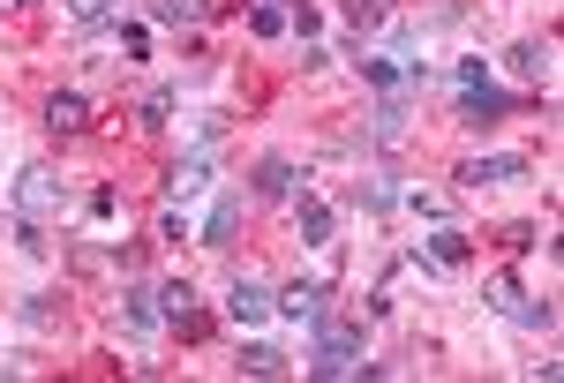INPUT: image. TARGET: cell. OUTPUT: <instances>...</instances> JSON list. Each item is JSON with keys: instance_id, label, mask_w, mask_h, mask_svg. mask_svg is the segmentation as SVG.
<instances>
[{"instance_id": "obj_29", "label": "cell", "mask_w": 564, "mask_h": 383, "mask_svg": "<svg viewBox=\"0 0 564 383\" xmlns=\"http://www.w3.org/2000/svg\"><path fill=\"white\" fill-rule=\"evenodd\" d=\"M452 84H459V90H475V84H489V61H459V68H452Z\"/></svg>"}, {"instance_id": "obj_23", "label": "cell", "mask_w": 564, "mask_h": 383, "mask_svg": "<svg viewBox=\"0 0 564 383\" xmlns=\"http://www.w3.org/2000/svg\"><path fill=\"white\" fill-rule=\"evenodd\" d=\"M249 31H257V39H279V31H294V15L271 8V0H257V8H249Z\"/></svg>"}, {"instance_id": "obj_27", "label": "cell", "mask_w": 564, "mask_h": 383, "mask_svg": "<svg viewBox=\"0 0 564 383\" xmlns=\"http://www.w3.org/2000/svg\"><path fill=\"white\" fill-rule=\"evenodd\" d=\"M121 53H129V61H151V31H143V23H121Z\"/></svg>"}, {"instance_id": "obj_30", "label": "cell", "mask_w": 564, "mask_h": 383, "mask_svg": "<svg viewBox=\"0 0 564 383\" xmlns=\"http://www.w3.org/2000/svg\"><path fill=\"white\" fill-rule=\"evenodd\" d=\"M302 68H308V76H316V68H332V45H324V39H302Z\"/></svg>"}, {"instance_id": "obj_16", "label": "cell", "mask_w": 564, "mask_h": 383, "mask_svg": "<svg viewBox=\"0 0 564 383\" xmlns=\"http://www.w3.org/2000/svg\"><path fill=\"white\" fill-rule=\"evenodd\" d=\"M399 196H406V188H399V173H369V180L354 188V204H361V211H369V218L399 211Z\"/></svg>"}, {"instance_id": "obj_25", "label": "cell", "mask_w": 564, "mask_h": 383, "mask_svg": "<svg viewBox=\"0 0 564 383\" xmlns=\"http://www.w3.org/2000/svg\"><path fill=\"white\" fill-rule=\"evenodd\" d=\"M84 218H90V226H106V218H121V196H113V188H90Z\"/></svg>"}, {"instance_id": "obj_15", "label": "cell", "mask_w": 564, "mask_h": 383, "mask_svg": "<svg viewBox=\"0 0 564 383\" xmlns=\"http://www.w3.org/2000/svg\"><path fill=\"white\" fill-rule=\"evenodd\" d=\"M174 113H181V90L174 84H159V90H143V98H135V128H143V135H166Z\"/></svg>"}, {"instance_id": "obj_5", "label": "cell", "mask_w": 564, "mask_h": 383, "mask_svg": "<svg viewBox=\"0 0 564 383\" xmlns=\"http://www.w3.org/2000/svg\"><path fill=\"white\" fill-rule=\"evenodd\" d=\"M324 300H332L324 278H286V286H271V316H286V324H316Z\"/></svg>"}, {"instance_id": "obj_6", "label": "cell", "mask_w": 564, "mask_h": 383, "mask_svg": "<svg viewBox=\"0 0 564 383\" xmlns=\"http://www.w3.org/2000/svg\"><path fill=\"white\" fill-rule=\"evenodd\" d=\"M61 204H68V188H61L45 166H23V180H15V218H39V226H45Z\"/></svg>"}, {"instance_id": "obj_2", "label": "cell", "mask_w": 564, "mask_h": 383, "mask_svg": "<svg viewBox=\"0 0 564 383\" xmlns=\"http://www.w3.org/2000/svg\"><path fill=\"white\" fill-rule=\"evenodd\" d=\"M489 308H497L505 324H520V331H550V324H557V308H550V300H534L512 271H497V278H489Z\"/></svg>"}, {"instance_id": "obj_31", "label": "cell", "mask_w": 564, "mask_h": 383, "mask_svg": "<svg viewBox=\"0 0 564 383\" xmlns=\"http://www.w3.org/2000/svg\"><path fill=\"white\" fill-rule=\"evenodd\" d=\"M271 8H286V15H294V8H308V0H271Z\"/></svg>"}, {"instance_id": "obj_12", "label": "cell", "mask_w": 564, "mask_h": 383, "mask_svg": "<svg viewBox=\"0 0 564 383\" xmlns=\"http://www.w3.org/2000/svg\"><path fill=\"white\" fill-rule=\"evenodd\" d=\"M512 106H520V98H512V90H497V84H475V90H459V128H497L505 121V113H512Z\"/></svg>"}, {"instance_id": "obj_9", "label": "cell", "mask_w": 564, "mask_h": 383, "mask_svg": "<svg viewBox=\"0 0 564 383\" xmlns=\"http://www.w3.org/2000/svg\"><path fill=\"white\" fill-rule=\"evenodd\" d=\"M212 166H218V151L188 143L174 166H166V196H181V204H188V196H204V188H212Z\"/></svg>"}, {"instance_id": "obj_24", "label": "cell", "mask_w": 564, "mask_h": 383, "mask_svg": "<svg viewBox=\"0 0 564 383\" xmlns=\"http://www.w3.org/2000/svg\"><path fill=\"white\" fill-rule=\"evenodd\" d=\"M399 204H406V211L422 218V226H436V218H444V196H430V188H406Z\"/></svg>"}, {"instance_id": "obj_11", "label": "cell", "mask_w": 564, "mask_h": 383, "mask_svg": "<svg viewBox=\"0 0 564 383\" xmlns=\"http://www.w3.org/2000/svg\"><path fill=\"white\" fill-rule=\"evenodd\" d=\"M332 233H339V211L302 188V196H294V241H302V249H332Z\"/></svg>"}, {"instance_id": "obj_19", "label": "cell", "mask_w": 564, "mask_h": 383, "mask_svg": "<svg viewBox=\"0 0 564 383\" xmlns=\"http://www.w3.org/2000/svg\"><path fill=\"white\" fill-rule=\"evenodd\" d=\"M143 15H151V23H166V31H196L212 8H204V0H143Z\"/></svg>"}, {"instance_id": "obj_7", "label": "cell", "mask_w": 564, "mask_h": 383, "mask_svg": "<svg viewBox=\"0 0 564 383\" xmlns=\"http://www.w3.org/2000/svg\"><path fill=\"white\" fill-rule=\"evenodd\" d=\"M226 316H234L241 331H257L263 316H271V286H263L257 271H234V278H226Z\"/></svg>"}, {"instance_id": "obj_14", "label": "cell", "mask_w": 564, "mask_h": 383, "mask_svg": "<svg viewBox=\"0 0 564 383\" xmlns=\"http://www.w3.org/2000/svg\"><path fill=\"white\" fill-rule=\"evenodd\" d=\"M45 128H53V135H84L90 128V98L84 90H53V98H45Z\"/></svg>"}, {"instance_id": "obj_28", "label": "cell", "mask_w": 564, "mask_h": 383, "mask_svg": "<svg viewBox=\"0 0 564 383\" xmlns=\"http://www.w3.org/2000/svg\"><path fill=\"white\" fill-rule=\"evenodd\" d=\"M505 249H512V255H534V249H542V233H534V226H505Z\"/></svg>"}, {"instance_id": "obj_4", "label": "cell", "mask_w": 564, "mask_h": 383, "mask_svg": "<svg viewBox=\"0 0 564 383\" xmlns=\"http://www.w3.org/2000/svg\"><path fill=\"white\" fill-rule=\"evenodd\" d=\"M159 324L181 331V339H204V294H196L188 278H166V286H159Z\"/></svg>"}, {"instance_id": "obj_1", "label": "cell", "mask_w": 564, "mask_h": 383, "mask_svg": "<svg viewBox=\"0 0 564 383\" xmlns=\"http://www.w3.org/2000/svg\"><path fill=\"white\" fill-rule=\"evenodd\" d=\"M308 331H316V339H308V376H361V346H369L361 324H347V316L324 308Z\"/></svg>"}, {"instance_id": "obj_26", "label": "cell", "mask_w": 564, "mask_h": 383, "mask_svg": "<svg viewBox=\"0 0 564 383\" xmlns=\"http://www.w3.org/2000/svg\"><path fill=\"white\" fill-rule=\"evenodd\" d=\"M347 23L354 31H377L384 23V0H347Z\"/></svg>"}, {"instance_id": "obj_17", "label": "cell", "mask_w": 564, "mask_h": 383, "mask_svg": "<svg viewBox=\"0 0 564 383\" xmlns=\"http://www.w3.org/2000/svg\"><path fill=\"white\" fill-rule=\"evenodd\" d=\"M241 226V188H226L212 211H204V249H226V233Z\"/></svg>"}, {"instance_id": "obj_8", "label": "cell", "mask_w": 564, "mask_h": 383, "mask_svg": "<svg viewBox=\"0 0 564 383\" xmlns=\"http://www.w3.org/2000/svg\"><path fill=\"white\" fill-rule=\"evenodd\" d=\"M249 196H263V204H294V196H302V166H294V158H279V151H271V158H257Z\"/></svg>"}, {"instance_id": "obj_21", "label": "cell", "mask_w": 564, "mask_h": 383, "mask_svg": "<svg viewBox=\"0 0 564 383\" xmlns=\"http://www.w3.org/2000/svg\"><path fill=\"white\" fill-rule=\"evenodd\" d=\"M512 68H520L527 84H542V76H550V45H542V39H520V45H512Z\"/></svg>"}, {"instance_id": "obj_3", "label": "cell", "mask_w": 564, "mask_h": 383, "mask_svg": "<svg viewBox=\"0 0 564 383\" xmlns=\"http://www.w3.org/2000/svg\"><path fill=\"white\" fill-rule=\"evenodd\" d=\"M459 188H505V180H527V158L520 151H475V158H459V173H452Z\"/></svg>"}, {"instance_id": "obj_20", "label": "cell", "mask_w": 564, "mask_h": 383, "mask_svg": "<svg viewBox=\"0 0 564 383\" xmlns=\"http://www.w3.org/2000/svg\"><path fill=\"white\" fill-rule=\"evenodd\" d=\"M234 369H241V376H286V369H294V361H286V353H279V346L249 339V346H241V361H234Z\"/></svg>"}, {"instance_id": "obj_18", "label": "cell", "mask_w": 564, "mask_h": 383, "mask_svg": "<svg viewBox=\"0 0 564 383\" xmlns=\"http://www.w3.org/2000/svg\"><path fill=\"white\" fill-rule=\"evenodd\" d=\"M121 324H129L135 339H151V331H159V294H151V286H129V294H121Z\"/></svg>"}, {"instance_id": "obj_22", "label": "cell", "mask_w": 564, "mask_h": 383, "mask_svg": "<svg viewBox=\"0 0 564 383\" xmlns=\"http://www.w3.org/2000/svg\"><path fill=\"white\" fill-rule=\"evenodd\" d=\"M68 15H76V31H98V23L121 15V0H68Z\"/></svg>"}, {"instance_id": "obj_13", "label": "cell", "mask_w": 564, "mask_h": 383, "mask_svg": "<svg viewBox=\"0 0 564 383\" xmlns=\"http://www.w3.org/2000/svg\"><path fill=\"white\" fill-rule=\"evenodd\" d=\"M406 113H414V90H377L369 135H377V143H399V135H406Z\"/></svg>"}, {"instance_id": "obj_10", "label": "cell", "mask_w": 564, "mask_h": 383, "mask_svg": "<svg viewBox=\"0 0 564 383\" xmlns=\"http://www.w3.org/2000/svg\"><path fill=\"white\" fill-rule=\"evenodd\" d=\"M414 255H422V263H436V271H467V263H475V241H467V233H459L452 218H436L430 241H422Z\"/></svg>"}, {"instance_id": "obj_32", "label": "cell", "mask_w": 564, "mask_h": 383, "mask_svg": "<svg viewBox=\"0 0 564 383\" xmlns=\"http://www.w3.org/2000/svg\"><path fill=\"white\" fill-rule=\"evenodd\" d=\"M15 8H31V0H15Z\"/></svg>"}]
</instances>
